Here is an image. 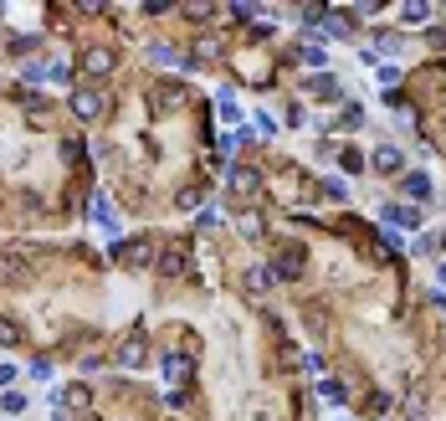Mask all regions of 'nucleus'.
<instances>
[{"mask_svg": "<svg viewBox=\"0 0 446 421\" xmlns=\"http://www.w3.org/2000/svg\"><path fill=\"white\" fill-rule=\"evenodd\" d=\"M0 406H6L10 416H21V411H26V396H21V390H6V396H0Z\"/></svg>", "mask_w": 446, "mask_h": 421, "instance_id": "nucleus-25", "label": "nucleus"}, {"mask_svg": "<svg viewBox=\"0 0 446 421\" xmlns=\"http://www.w3.org/2000/svg\"><path fill=\"white\" fill-rule=\"evenodd\" d=\"M26 370H31V380H51V360H46V354H36Z\"/></svg>", "mask_w": 446, "mask_h": 421, "instance_id": "nucleus-26", "label": "nucleus"}, {"mask_svg": "<svg viewBox=\"0 0 446 421\" xmlns=\"http://www.w3.org/2000/svg\"><path fill=\"white\" fill-rule=\"evenodd\" d=\"M195 226H200V231H216L221 216H216V210H200V216H195Z\"/></svg>", "mask_w": 446, "mask_h": 421, "instance_id": "nucleus-30", "label": "nucleus"}, {"mask_svg": "<svg viewBox=\"0 0 446 421\" xmlns=\"http://www.w3.org/2000/svg\"><path fill=\"white\" fill-rule=\"evenodd\" d=\"M160 272H164V278H185V272H190V257H185V247H164V257H160Z\"/></svg>", "mask_w": 446, "mask_h": 421, "instance_id": "nucleus-12", "label": "nucleus"}, {"mask_svg": "<svg viewBox=\"0 0 446 421\" xmlns=\"http://www.w3.org/2000/svg\"><path fill=\"white\" fill-rule=\"evenodd\" d=\"M379 216H385L390 226H405V231H411V226H421V210H415V206H385Z\"/></svg>", "mask_w": 446, "mask_h": 421, "instance_id": "nucleus-13", "label": "nucleus"}, {"mask_svg": "<svg viewBox=\"0 0 446 421\" xmlns=\"http://www.w3.org/2000/svg\"><path fill=\"white\" fill-rule=\"evenodd\" d=\"M144 51H149V62H154V67H185V62L175 57V47H169V42H149Z\"/></svg>", "mask_w": 446, "mask_h": 421, "instance_id": "nucleus-14", "label": "nucleus"}, {"mask_svg": "<svg viewBox=\"0 0 446 421\" xmlns=\"http://www.w3.org/2000/svg\"><path fill=\"white\" fill-rule=\"evenodd\" d=\"M231 195H241V201L261 195V175H257L252 165H236V170H231Z\"/></svg>", "mask_w": 446, "mask_h": 421, "instance_id": "nucleus-5", "label": "nucleus"}, {"mask_svg": "<svg viewBox=\"0 0 446 421\" xmlns=\"http://www.w3.org/2000/svg\"><path fill=\"white\" fill-rule=\"evenodd\" d=\"M26 113H31V118H46V98H42V93L26 98Z\"/></svg>", "mask_w": 446, "mask_h": 421, "instance_id": "nucleus-31", "label": "nucleus"}, {"mask_svg": "<svg viewBox=\"0 0 446 421\" xmlns=\"http://www.w3.org/2000/svg\"><path fill=\"white\" fill-rule=\"evenodd\" d=\"M87 210H93V226H98V231H108L113 242H118V216H113L108 195H93V206H87Z\"/></svg>", "mask_w": 446, "mask_h": 421, "instance_id": "nucleus-10", "label": "nucleus"}, {"mask_svg": "<svg viewBox=\"0 0 446 421\" xmlns=\"http://www.w3.org/2000/svg\"><path fill=\"white\" fill-rule=\"evenodd\" d=\"M113 262H118V267H149V262H154V242H149V236L113 242Z\"/></svg>", "mask_w": 446, "mask_h": 421, "instance_id": "nucleus-3", "label": "nucleus"}, {"mask_svg": "<svg viewBox=\"0 0 446 421\" xmlns=\"http://www.w3.org/2000/svg\"><path fill=\"white\" fill-rule=\"evenodd\" d=\"M400 21L405 26H426L431 21V6H426V0H411V6H400Z\"/></svg>", "mask_w": 446, "mask_h": 421, "instance_id": "nucleus-18", "label": "nucleus"}, {"mask_svg": "<svg viewBox=\"0 0 446 421\" xmlns=\"http://www.w3.org/2000/svg\"><path fill=\"white\" fill-rule=\"evenodd\" d=\"M226 16H236V21H257L261 10H257V6H226Z\"/></svg>", "mask_w": 446, "mask_h": 421, "instance_id": "nucleus-28", "label": "nucleus"}, {"mask_svg": "<svg viewBox=\"0 0 446 421\" xmlns=\"http://www.w3.org/2000/svg\"><path fill=\"white\" fill-rule=\"evenodd\" d=\"M200 201H205V185H185V190L175 195V206H180V210H200Z\"/></svg>", "mask_w": 446, "mask_h": 421, "instance_id": "nucleus-19", "label": "nucleus"}, {"mask_svg": "<svg viewBox=\"0 0 446 421\" xmlns=\"http://www.w3.org/2000/svg\"><path fill=\"white\" fill-rule=\"evenodd\" d=\"M113 62H118V57H113L108 47H87V51H83V72H87V77H108Z\"/></svg>", "mask_w": 446, "mask_h": 421, "instance_id": "nucleus-7", "label": "nucleus"}, {"mask_svg": "<svg viewBox=\"0 0 446 421\" xmlns=\"http://www.w3.org/2000/svg\"><path fill=\"white\" fill-rule=\"evenodd\" d=\"M241 283H246V293H252V298H267V293H272V283H277V272H272L267 262H246Z\"/></svg>", "mask_w": 446, "mask_h": 421, "instance_id": "nucleus-4", "label": "nucleus"}, {"mask_svg": "<svg viewBox=\"0 0 446 421\" xmlns=\"http://www.w3.org/2000/svg\"><path fill=\"white\" fill-rule=\"evenodd\" d=\"M272 272H277V278H298V272H303V247L287 242L282 252H277V262H272Z\"/></svg>", "mask_w": 446, "mask_h": 421, "instance_id": "nucleus-8", "label": "nucleus"}, {"mask_svg": "<svg viewBox=\"0 0 446 421\" xmlns=\"http://www.w3.org/2000/svg\"><path fill=\"white\" fill-rule=\"evenodd\" d=\"M236 226H241V236H257V231H261V221H257V216H241Z\"/></svg>", "mask_w": 446, "mask_h": 421, "instance_id": "nucleus-32", "label": "nucleus"}, {"mask_svg": "<svg viewBox=\"0 0 446 421\" xmlns=\"http://www.w3.org/2000/svg\"><path fill=\"white\" fill-rule=\"evenodd\" d=\"M323 195H329V201H349V185L338 175H329V180H323Z\"/></svg>", "mask_w": 446, "mask_h": 421, "instance_id": "nucleus-23", "label": "nucleus"}, {"mask_svg": "<svg viewBox=\"0 0 446 421\" xmlns=\"http://www.w3.org/2000/svg\"><path fill=\"white\" fill-rule=\"evenodd\" d=\"M46 77H51V83H67V62H62V57L46 62Z\"/></svg>", "mask_w": 446, "mask_h": 421, "instance_id": "nucleus-29", "label": "nucleus"}, {"mask_svg": "<svg viewBox=\"0 0 446 421\" xmlns=\"http://www.w3.org/2000/svg\"><path fill=\"white\" fill-rule=\"evenodd\" d=\"M221 118H226V124H241V108H236L231 88H221Z\"/></svg>", "mask_w": 446, "mask_h": 421, "instance_id": "nucleus-22", "label": "nucleus"}, {"mask_svg": "<svg viewBox=\"0 0 446 421\" xmlns=\"http://www.w3.org/2000/svg\"><path fill=\"white\" fill-rule=\"evenodd\" d=\"M313 390H318V401H329V406H344V396H349V390H344V380H334V375H323Z\"/></svg>", "mask_w": 446, "mask_h": 421, "instance_id": "nucleus-16", "label": "nucleus"}, {"mask_svg": "<svg viewBox=\"0 0 446 421\" xmlns=\"http://www.w3.org/2000/svg\"><path fill=\"white\" fill-rule=\"evenodd\" d=\"M190 375H195V360H190V349L169 345V349L160 354V380H164V386H169V401H180V396H185Z\"/></svg>", "mask_w": 446, "mask_h": 421, "instance_id": "nucleus-1", "label": "nucleus"}, {"mask_svg": "<svg viewBox=\"0 0 446 421\" xmlns=\"http://www.w3.org/2000/svg\"><path fill=\"white\" fill-rule=\"evenodd\" d=\"M185 83H160V88H154V108H160V113H175V108H185Z\"/></svg>", "mask_w": 446, "mask_h": 421, "instance_id": "nucleus-6", "label": "nucleus"}, {"mask_svg": "<svg viewBox=\"0 0 446 421\" xmlns=\"http://www.w3.org/2000/svg\"><path fill=\"white\" fill-rule=\"evenodd\" d=\"M298 62H308V67H329V47H303Z\"/></svg>", "mask_w": 446, "mask_h": 421, "instance_id": "nucleus-20", "label": "nucleus"}, {"mask_svg": "<svg viewBox=\"0 0 446 421\" xmlns=\"http://www.w3.org/2000/svg\"><path fill=\"white\" fill-rule=\"evenodd\" d=\"M216 51H221V42H216V36H200V42H195V62L216 57Z\"/></svg>", "mask_w": 446, "mask_h": 421, "instance_id": "nucleus-24", "label": "nucleus"}, {"mask_svg": "<svg viewBox=\"0 0 446 421\" xmlns=\"http://www.w3.org/2000/svg\"><path fill=\"white\" fill-rule=\"evenodd\" d=\"M308 98H318V103H338V98H344V88H338V77H329V72H323V77H308Z\"/></svg>", "mask_w": 446, "mask_h": 421, "instance_id": "nucleus-9", "label": "nucleus"}, {"mask_svg": "<svg viewBox=\"0 0 446 421\" xmlns=\"http://www.w3.org/2000/svg\"><path fill=\"white\" fill-rule=\"evenodd\" d=\"M67 108H72L77 118H83V124H98V118L108 113V98H103V88H72Z\"/></svg>", "mask_w": 446, "mask_h": 421, "instance_id": "nucleus-2", "label": "nucleus"}, {"mask_svg": "<svg viewBox=\"0 0 446 421\" xmlns=\"http://www.w3.org/2000/svg\"><path fill=\"white\" fill-rule=\"evenodd\" d=\"M436 283H441V288H446V257H441V262H436Z\"/></svg>", "mask_w": 446, "mask_h": 421, "instance_id": "nucleus-34", "label": "nucleus"}, {"mask_svg": "<svg viewBox=\"0 0 446 421\" xmlns=\"http://www.w3.org/2000/svg\"><path fill=\"white\" fill-rule=\"evenodd\" d=\"M0 88H6V77H0Z\"/></svg>", "mask_w": 446, "mask_h": 421, "instance_id": "nucleus-35", "label": "nucleus"}, {"mask_svg": "<svg viewBox=\"0 0 446 421\" xmlns=\"http://www.w3.org/2000/svg\"><path fill=\"white\" fill-rule=\"evenodd\" d=\"M21 339H26V334H21V324L0 313V345H21Z\"/></svg>", "mask_w": 446, "mask_h": 421, "instance_id": "nucleus-21", "label": "nucleus"}, {"mask_svg": "<svg viewBox=\"0 0 446 421\" xmlns=\"http://www.w3.org/2000/svg\"><path fill=\"white\" fill-rule=\"evenodd\" d=\"M405 195H411V201H431V175L426 170H411V175H405Z\"/></svg>", "mask_w": 446, "mask_h": 421, "instance_id": "nucleus-15", "label": "nucleus"}, {"mask_svg": "<svg viewBox=\"0 0 446 421\" xmlns=\"http://www.w3.org/2000/svg\"><path fill=\"white\" fill-rule=\"evenodd\" d=\"M21 77H26V83H46V62H26Z\"/></svg>", "mask_w": 446, "mask_h": 421, "instance_id": "nucleus-27", "label": "nucleus"}, {"mask_svg": "<svg viewBox=\"0 0 446 421\" xmlns=\"http://www.w3.org/2000/svg\"><path fill=\"white\" fill-rule=\"evenodd\" d=\"M16 375H21V370H16V365H0V390H6V386H10V380H16Z\"/></svg>", "mask_w": 446, "mask_h": 421, "instance_id": "nucleus-33", "label": "nucleus"}, {"mask_svg": "<svg viewBox=\"0 0 446 421\" xmlns=\"http://www.w3.org/2000/svg\"><path fill=\"white\" fill-rule=\"evenodd\" d=\"M400 165H405V160H400V149H395V144H379V149H375V170H385V175H395Z\"/></svg>", "mask_w": 446, "mask_h": 421, "instance_id": "nucleus-17", "label": "nucleus"}, {"mask_svg": "<svg viewBox=\"0 0 446 421\" xmlns=\"http://www.w3.org/2000/svg\"><path fill=\"white\" fill-rule=\"evenodd\" d=\"M144 360H149V349H144V334H128L123 349H118V365H123V370H139Z\"/></svg>", "mask_w": 446, "mask_h": 421, "instance_id": "nucleus-11", "label": "nucleus"}]
</instances>
